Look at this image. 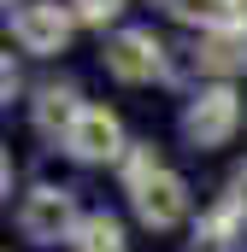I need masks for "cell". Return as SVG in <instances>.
<instances>
[{"mask_svg": "<svg viewBox=\"0 0 247 252\" xmlns=\"http://www.w3.org/2000/svg\"><path fill=\"white\" fill-rule=\"evenodd\" d=\"M230 18H236V24H247V0H230Z\"/></svg>", "mask_w": 247, "mask_h": 252, "instance_id": "obj_16", "label": "cell"}, {"mask_svg": "<svg viewBox=\"0 0 247 252\" xmlns=\"http://www.w3.org/2000/svg\"><path fill=\"white\" fill-rule=\"evenodd\" d=\"M71 12H77V24H94V30H106V24L124 12V0H71Z\"/></svg>", "mask_w": 247, "mask_h": 252, "instance_id": "obj_13", "label": "cell"}, {"mask_svg": "<svg viewBox=\"0 0 247 252\" xmlns=\"http://www.w3.org/2000/svg\"><path fill=\"white\" fill-rule=\"evenodd\" d=\"M6 6H12V0H6Z\"/></svg>", "mask_w": 247, "mask_h": 252, "instance_id": "obj_17", "label": "cell"}, {"mask_svg": "<svg viewBox=\"0 0 247 252\" xmlns=\"http://www.w3.org/2000/svg\"><path fill=\"white\" fill-rule=\"evenodd\" d=\"M82 94H77V82H41L36 88V100H30V124H36V135H47V141H65L71 135V124L82 118Z\"/></svg>", "mask_w": 247, "mask_h": 252, "instance_id": "obj_8", "label": "cell"}, {"mask_svg": "<svg viewBox=\"0 0 247 252\" xmlns=\"http://www.w3.org/2000/svg\"><path fill=\"white\" fill-rule=\"evenodd\" d=\"M129 205H135V217L147 223V229H183L188 223V205H194V193H188V182L177 176V170H159L147 188H135L129 193Z\"/></svg>", "mask_w": 247, "mask_h": 252, "instance_id": "obj_7", "label": "cell"}, {"mask_svg": "<svg viewBox=\"0 0 247 252\" xmlns=\"http://www.w3.org/2000/svg\"><path fill=\"white\" fill-rule=\"evenodd\" d=\"M159 170H165V164H159V147H153V141H129V147H124V158H118V182H124V193L147 188Z\"/></svg>", "mask_w": 247, "mask_h": 252, "instance_id": "obj_11", "label": "cell"}, {"mask_svg": "<svg viewBox=\"0 0 247 252\" xmlns=\"http://www.w3.org/2000/svg\"><path fill=\"white\" fill-rule=\"evenodd\" d=\"M71 35H77V12H71V0H24V6L12 12V41H18L30 59H53V53H65Z\"/></svg>", "mask_w": 247, "mask_h": 252, "instance_id": "obj_3", "label": "cell"}, {"mask_svg": "<svg viewBox=\"0 0 247 252\" xmlns=\"http://www.w3.org/2000/svg\"><path fill=\"white\" fill-rule=\"evenodd\" d=\"M59 147H65V158H77V164H118L129 141H124L118 112H112V106H94V100H88V106H82V118L71 124V135H65Z\"/></svg>", "mask_w": 247, "mask_h": 252, "instance_id": "obj_5", "label": "cell"}, {"mask_svg": "<svg viewBox=\"0 0 247 252\" xmlns=\"http://www.w3.org/2000/svg\"><path fill=\"white\" fill-rule=\"evenodd\" d=\"M224 193H230V199H236V205L247 211V158L236 164V170H230V188H224Z\"/></svg>", "mask_w": 247, "mask_h": 252, "instance_id": "obj_15", "label": "cell"}, {"mask_svg": "<svg viewBox=\"0 0 247 252\" xmlns=\"http://www.w3.org/2000/svg\"><path fill=\"white\" fill-rule=\"evenodd\" d=\"M177 24H188V30H218V24H236L230 18V0H159Z\"/></svg>", "mask_w": 247, "mask_h": 252, "instance_id": "obj_12", "label": "cell"}, {"mask_svg": "<svg viewBox=\"0 0 247 252\" xmlns=\"http://www.w3.org/2000/svg\"><path fill=\"white\" fill-rule=\"evenodd\" d=\"M242 229H247V211L224 193V199H212V205L200 211V223H194V252H230L242 241Z\"/></svg>", "mask_w": 247, "mask_h": 252, "instance_id": "obj_9", "label": "cell"}, {"mask_svg": "<svg viewBox=\"0 0 247 252\" xmlns=\"http://www.w3.org/2000/svg\"><path fill=\"white\" fill-rule=\"evenodd\" d=\"M188 64L212 82H236L247 70V24H218V30H200L194 47H188Z\"/></svg>", "mask_w": 247, "mask_h": 252, "instance_id": "obj_6", "label": "cell"}, {"mask_svg": "<svg viewBox=\"0 0 247 252\" xmlns=\"http://www.w3.org/2000/svg\"><path fill=\"white\" fill-rule=\"evenodd\" d=\"M71 252H129L124 223L112 211H82V223H77V235H71Z\"/></svg>", "mask_w": 247, "mask_h": 252, "instance_id": "obj_10", "label": "cell"}, {"mask_svg": "<svg viewBox=\"0 0 247 252\" xmlns=\"http://www.w3.org/2000/svg\"><path fill=\"white\" fill-rule=\"evenodd\" d=\"M242 124H247V106H242V94H236V82H206V88H194L183 100V118H177V129H183V141L194 153L230 147V141L242 135Z\"/></svg>", "mask_w": 247, "mask_h": 252, "instance_id": "obj_1", "label": "cell"}, {"mask_svg": "<svg viewBox=\"0 0 247 252\" xmlns=\"http://www.w3.org/2000/svg\"><path fill=\"white\" fill-rule=\"evenodd\" d=\"M77 223H82V211H77V193L71 188L41 182V188H30L18 199V235L30 247H59V241L77 235Z\"/></svg>", "mask_w": 247, "mask_h": 252, "instance_id": "obj_2", "label": "cell"}, {"mask_svg": "<svg viewBox=\"0 0 247 252\" xmlns=\"http://www.w3.org/2000/svg\"><path fill=\"white\" fill-rule=\"evenodd\" d=\"M18 94H24V76H18V64H12V53H6V64H0V100L12 106Z\"/></svg>", "mask_w": 247, "mask_h": 252, "instance_id": "obj_14", "label": "cell"}, {"mask_svg": "<svg viewBox=\"0 0 247 252\" xmlns=\"http://www.w3.org/2000/svg\"><path fill=\"white\" fill-rule=\"evenodd\" d=\"M106 76L124 82V88H141V82H165L171 76V64H165V41L153 35V30H118V35H106Z\"/></svg>", "mask_w": 247, "mask_h": 252, "instance_id": "obj_4", "label": "cell"}]
</instances>
